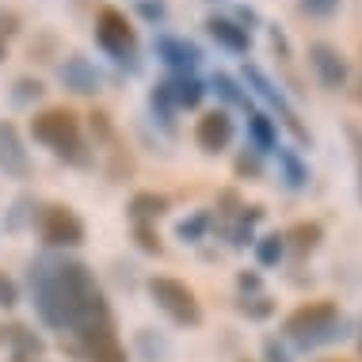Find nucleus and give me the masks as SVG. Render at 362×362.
<instances>
[{"mask_svg": "<svg viewBox=\"0 0 362 362\" xmlns=\"http://www.w3.org/2000/svg\"><path fill=\"white\" fill-rule=\"evenodd\" d=\"M358 351H362V339H358Z\"/></svg>", "mask_w": 362, "mask_h": 362, "instance_id": "42", "label": "nucleus"}, {"mask_svg": "<svg viewBox=\"0 0 362 362\" xmlns=\"http://www.w3.org/2000/svg\"><path fill=\"white\" fill-rule=\"evenodd\" d=\"M210 84H214V92H218V95H221V100L229 103V107H244V111H252L248 92L240 88L237 76H229V73H214V81H210Z\"/></svg>", "mask_w": 362, "mask_h": 362, "instance_id": "20", "label": "nucleus"}, {"mask_svg": "<svg viewBox=\"0 0 362 362\" xmlns=\"http://www.w3.org/2000/svg\"><path fill=\"white\" fill-rule=\"evenodd\" d=\"M240 76H244V84H248V92H252V95H259V100H263V103L271 107V111L279 115V122L286 126V130L293 134V138H298V141H309V130L301 126L298 111L290 107V100L282 95V88H279L275 81H271V76L259 69V65H252V62H248V65H244V73H240Z\"/></svg>", "mask_w": 362, "mask_h": 362, "instance_id": "6", "label": "nucleus"}, {"mask_svg": "<svg viewBox=\"0 0 362 362\" xmlns=\"http://www.w3.org/2000/svg\"><path fill=\"white\" fill-rule=\"evenodd\" d=\"M31 290L38 317L57 332L76 336L81 328L111 320L100 282L81 259H38L31 271Z\"/></svg>", "mask_w": 362, "mask_h": 362, "instance_id": "1", "label": "nucleus"}, {"mask_svg": "<svg viewBox=\"0 0 362 362\" xmlns=\"http://www.w3.org/2000/svg\"><path fill=\"white\" fill-rule=\"evenodd\" d=\"M38 233H42V240L50 248H81L84 244V221L69 206H46Z\"/></svg>", "mask_w": 362, "mask_h": 362, "instance_id": "7", "label": "nucleus"}, {"mask_svg": "<svg viewBox=\"0 0 362 362\" xmlns=\"http://www.w3.org/2000/svg\"><path fill=\"white\" fill-rule=\"evenodd\" d=\"M309 69L328 92H339V88H347V81H351L347 57L339 54V46H332V42H313L309 46Z\"/></svg>", "mask_w": 362, "mask_h": 362, "instance_id": "9", "label": "nucleus"}, {"mask_svg": "<svg viewBox=\"0 0 362 362\" xmlns=\"http://www.w3.org/2000/svg\"><path fill=\"white\" fill-rule=\"evenodd\" d=\"M19 31V16L16 12H4V8H0V38H12Z\"/></svg>", "mask_w": 362, "mask_h": 362, "instance_id": "32", "label": "nucleus"}, {"mask_svg": "<svg viewBox=\"0 0 362 362\" xmlns=\"http://www.w3.org/2000/svg\"><path fill=\"white\" fill-rule=\"evenodd\" d=\"M145 290H149L153 305L160 309L172 325H180V328H199L202 325V305H199V298H194V290L187 282L168 279V275H153L145 282Z\"/></svg>", "mask_w": 362, "mask_h": 362, "instance_id": "5", "label": "nucleus"}, {"mask_svg": "<svg viewBox=\"0 0 362 362\" xmlns=\"http://www.w3.org/2000/svg\"><path fill=\"white\" fill-rule=\"evenodd\" d=\"M76 351H81L84 362H126V347L119 344L111 320L76 332Z\"/></svg>", "mask_w": 362, "mask_h": 362, "instance_id": "8", "label": "nucleus"}, {"mask_svg": "<svg viewBox=\"0 0 362 362\" xmlns=\"http://www.w3.org/2000/svg\"><path fill=\"white\" fill-rule=\"evenodd\" d=\"M138 351H141L149 362H164L172 347H168V339H160V336L153 339V328H141V332H138Z\"/></svg>", "mask_w": 362, "mask_h": 362, "instance_id": "23", "label": "nucleus"}, {"mask_svg": "<svg viewBox=\"0 0 362 362\" xmlns=\"http://www.w3.org/2000/svg\"><path fill=\"white\" fill-rule=\"evenodd\" d=\"M134 237L145 252H153V256H160V237L153 233V225H134Z\"/></svg>", "mask_w": 362, "mask_h": 362, "instance_id": "29", "label": "nucleus"}, {"mask_svg": "<svg viewBox=\"0 0 362 362\" xmlns=\"http://www.w3.org/2000/svg\"><path fill=\"white\" fill-rule=\"evenodd\" d=\"M320 240H325V229H320L317 221H298L293 229L282 233V244H286V248H293L298 256H309V252H317Z\"/></svg>", "mask_w": 362, "mask_h": 362, "instance_id": "17", "label": "nucleus"}, {"mask_svg": "<svg viewBox=\"0 0 362 362\" xmlns=\"http://www.w3.org/2000/svg\"><path fill=\"white\" fill-rule=\"evenodd\" d=\"M31 138L42 141L46 149H54L62 160L76 164V168L92 164V153L84 149V138H81V119L69 107H46V111H38L31 119Z\"/></svg>", "mask_w": 362, "mask_h": 362, "instance_id": "2", "label": "nucleus"}, {"mask_svg": "<svg viewBox=\"0 0 362 362\" xmlns=\"http://www.w3.org/2000/svg\"><path fill=\"white\" fill-rule=\"evenodd\" d=\"M95 46L111 57L115 65L138 73V31L119 8H100L95 16Z\"/></svg>", "mask_w": 362, "mask_h": 362, "instance_id": "4", "label": "nucleus"}, {"mask_svg": "<svg viewBox=\"0 0 362 362\" xmlns=\"http://www.w3.org/2000/svg\"><path fill=\"white\" fill-rule=\"evenodd\" d=\"M19 301V290H16V282L4 275V271H0V309H12Z\"/></svg>", "mask_w": 362, "mask_h": 362, "instance_id": "30", "label": "nucleus"}, {"mask_svg": "<svg viewBox=\"0 0 362 362\" xmlns=\"http://www.w3.org/2000/svg\"><path fill=\"white\" fill-rule=\"evenodd\" d=\"M317 362H347V358H317Z\"/></svg>", "mask_w": 362, "mask_h": 362, "instance_id": "41", "label": "nucleus"}, {"mask_svg": "<svg viewBox=\"0 0 362 362\" xmlns=\"http://www.w3.org/2000/svg\"><path fill=\"white\" fill-rule=\"evenodd\" d=\"M237 286H240V290H259V275H248V271H240V275H237Z\"/></svg>", "mask_w": 362, "mask_h": 362, "instance_id": "38", "label": "nucleus"}, {"mask_svg": "<svg viewBox=\"0 0 362 362\" xmlns=\"http://www.w3.org/2000/svg\"><path fill=\"white\" fill-rule=\"evenodd\" d=\"M237 172H240V175H259V160L244 153V156H237Z\"/></svg>", "mask_w": 362, "mask_h": 362, "instance_id": "35", "label": "nucleus"}, {"mask_svg": "<svg viewBox=\"0 0 362 362\" xmlns=\"http://www.w3.org/2000/svg\"><path fill=\"white\" fill-rule=\"evenodd\" d=\"M233 138H237V126H233L229 111L225 107H218V111H206L199 122H194V145H199L206 156H218L233 145Z\"/></svg>", "mask_w": 362, "mask_h": 362, "instance_id": "10", "label": "nucleus"}, {"mask_svg": "<svg viewBox=\"0 0 362 362\" xmlns=\"http://www.w3.org/2000/svg\"><path fill=\"white\" fill-rule=\"evenodd\" d=\"M206 31L218 46H225L229 54H248L252 50V35L244 31L237 19H225V16H210L206 19Z\"/></svg>", "mask_w": 362, "mask_h": 362, "instance_id": "14", "label": "nucleus"}, {"mask_svg": "<svg viewBox=\"0 0 362 362\" xmlns=\"http://www.w3.org/2000/svg\"><path fill=\"white\" fill-rule=\"evenodd\" d=\"M164 214H168V199H164V194H156V191H138L130 199L134 225H153L156 218H164Z\"/></svg>", "mask_w": 362, "mask_h": 362, "instance_id": "18", "label": "nucleus"}, {"mask_svg": "<svg viewBox=\"0 0 362 362\" xmlns=\"http://www.w3.org/2000/svg\"><path fill=\"white\" fill-rule=\"evenodd\" d=\"M160 84H164V92H168V100L175 103V111H180V107L191 111V107H199L202 95H206V84L194 73H172L168 81H160Z\"/></svg>", "mask_w": 362, "mask_h": 362, "instance_id": "15", "label": "nucleus"}, {"mask_svg": "<svg viewBox=\"0 0 362 362\" xmlns=\"http://www.w3.org/2000/svg\"><path fill=\"white\" fill-rule=\"evenodd\" d=\"M275 153H279L282 175H286V183H290V187H293V191H298V187H305V183H309V168L301 164V156L293 153V149H286V145H279Z\"/></svg>", "mask_w": 362, "mask_h": 362, "instance_id": "21", "label": "nucleus"}, {"mask_svg": "<svg viewBox=\"0 0 362 362\" xmlns=\"http://www.w3.org/2000/svg\"><path fill=\"white\" fill-rule=\"evenodd\" d=\"M263 355H267V362H290V355L279 347V339H263Z\"/></svg>", "mask_w": 362, "mask_h": 362, "instance_id": "34", "label": "nucleus"}, {"mask_svg": "<svg viewBox=\"0 0 362 362\" xmlns=\"http://www.w3.org/2000/svg\"><path fill=\"white\" fill-rule=\"evenodd\" d=\"M237 23L244 27V31H252V27H256V23H259V16H256V12H252V8H237Z\"/></svg>", "mask_w": 362, "mask_h": 362, "instance_id": "37", "label": "nucleus"}, {"mask_svg": "<svg viewBox=\"0 0 362 362\" xmlns=\"http://www.w3.org/2000/svg\"><path fill=\"white\" fill-rule=\"evenodd\" d=\"M42 92H46V88L38 84V81H31V76H19V81H16V103H31V100H42Z\"/></svg>", "mask_w": 362, "mask_h": 362, "instance_id": "27", "label": "nucleus"}, {"mask_svg": "<svg viewBox=\"0 0 362 362\" xmlns=\"http://www.w3.org/2000/svg\"><path fill=\"white\" fill-rule=\"evenodd\" d=\"M240 313H244V317H252V320H263V317H271V313H275V305H271L267 298H244L240 301Z\"/></svg>", "mask_w": 362, "mask_h": 362, "instance_id": "28", "label": "nucleus"}, {"mask_svg": "<svg viewBox=\"0 0 362 362\" xmlns=\"http://www.w3.org/2000/svg\"><path fill=\"white\" fill-rule=\"evenodd\" d=\"M301 16L309 19H336L339 8H344V0H298Z\"/></svg>", "mask_w": 362, "mask_h": 362, "instance_id": "25", "label": "nucleus"}, {"mask_svg": "<svg viewBox=\"0 0 362 362\" xmlns=\"http://www.w3.org/2000/svg\"><path fill=\"white\" fill-rule=\"evenodd\" d=\"M153 50L172 73H194L199 62H202V50L191 42V38H183V35H156Z\"/></svg>", "mask_w": 362, "mask_h": 362, "instance_id": "11", "label": "nucleus"}, {"mask_svg": "<svg viewBox=\"0 0 362 362\" xmlns=\"http://www.w3.org/2000/svg\"><path fill=\"white\" fill-rule=\"evenodd\" d=\"M206 225H210V214H194L191 221L175 225V237H180V240H199L202 233H206Z\"/></svg>", "mask_w": 362, "mask_h": 362, "instance_id": "26", "label": "nucleus"}, {"mask_svg": "<svg viewBox=\"0 0 362 362\" xmlns=\"http://www.w3.org/2000/svg\"><path fill=\"white\" fill-rule=\"evenodd\" d=\"M263 218L259 206H240L237 210V221L229 225V240L237 244V248H244V244H252V233H256V221Z\"/></svg>", "mask_w": 362, "mask_h": 362, "instance_id": "19", "label": "nucleus"}, {"mask_svg": "<svg viewBox=\"0 0 362 362\" xmlns=\"http://www.w3.org/2000/svg\"><path fill=\"white\" fill-rule=\"evenodd\" d=\"M8 339H12V344L19 347V355L16 358H38V355H42V339H38V336H31V332H27L23 325H16V328H8Z\"/></svg>", "mask_w": 362, "mask_h": 362, "instance_id": "22", "label": "nucleus"}, {"mask_svg": "<svg viewBox=\"0 0 362 362\" xmlns=\"http://www.w3.org/2000/svg\"><path fill=\"white\" fill-rule=\"evenodd\" d=\"M271 46H275L279 57H290V42H286V35H282L279 27H271Z\"/></svg>", "mask_w": 362, "mask_h": 362, "instance_id": "36", "label": "nucleus"}, {"mask_svg": "<svg viewBox=\"0 0 362 362\" xmlns=\"http://www.w3.org/2000/svg\"><path fill=\"white\" fill-rule=\"evenodd\" d=\"M141 16L145 19H153V23H160V19H164V0H141Z\"/></svg>", "mask_w": 362, "mask_h": 362, "instance_id": "33", "label": "nucleus"}, {"mask_svg": "<svg viewBox=\"0 0 362 362\" xmlns=\"http://www.w3.org/2000/svg\"><path fill=\"white\" fill-rule=\"evenodd\" d=\"M8 57V38H0V62Z\"/></svg>", "mask_w": 362, "mask_h": 362, "instance_id": "39", "label": "nucleus"}, {"mask_svg": "<svg viewBox=\"0 0 362 362\" xmlns=\"http://www.w3.org/2000/svg\"><path fill=\"white\" fill-rule=\"evenodd\" d=\"M282 252H286V244H282L279 233H271V237H259V240H256V259L263 263V267H275V263L282 259Z\"/></svg>", "mask_w": 362, "mask_h": 362, "instance_id": "24", "label": "nucleus"}, {"mask_svg": "<svg viewBox=\"0 0 362 362\" xmlns=\"http://www.w3.org/2000/svg\"><path fill=\"white\" fill-rule=\"evenodd\" d=\"M347 138H351V145H355V164H358V199H362V130L355 122L347 126Z\"/></svg>", "mask_w": 362, "mask_h": 362, "instance_id": "31", "label": "nucleus"}, {"mask_svg": "<svg viewBox=\"0 0 362 362\" xmlns=\"http://www.w3.org/2000/svg\"><path fill=\"white\" fill-rule=\"evenodd\" d=\"M0 168L8 175H27L31 172V156H27L23 141H19L12 122H0Z\"/></svg>", "mask_w": 362, "mask_h": 362, "instance_id": "13", "label": "nucleus"}, {"mask_svg": "<svg viewBox=\"0 0 362 362\" xmlns=\"http://www.w3.org/2000/svg\"><path fill=\"white\" fill-rule=\"evenodd\" d=\"M248 138L256 153H275L279 149V122L263 111H248Z\"/></svg>", "mask_w": 362, "mask_h": 362, "instance_id": "16", "label": "nucleus"}, {"mask_svg": "<svg viewBox=\"0 0 362 362\" xmlns=\"http://www.w3.org/2000/svg\"><path fill=\"white\" fill-rule=\"evenodd\" d=\"M355 100L362 103V73H358V84H355Z\"/></svg>", "mask_w": 362, "mask_h": 362, "instance_id": "40", "label": "nucleus"}, {"mask_svg": "<svg viewBox=\"0 0 362 362\" xmlns=\"http://www.w3.org/2000/svg\"><path fill=\"white\" fill-rule=\"evenodd\" d=\"M57 76H62V84L69 88V92H76V95H92V92H100V84H103L100 69H95L84 54L65 57V62L57 65Z\"/></svg>", "mask_w": 362, "mask_h": 362, "instance_id": "12", "label": "nucleus"}, {"mask_svg": "<svg viewBox=\"0 0 362 362\" xmlns=\"http://www.w3.org/2000/svg\"><path fill=\"white\" fill-rule=\"evenodd\" d=\"M282 332L293 339L298 347H320V344H332V339L344 336V317H339V305L336 301H305L282 320Z\"/></svg>", "mask_w": 362, "mask_h": 362, "instance_id": "3", "label": "nucleus"}]
</instances>
